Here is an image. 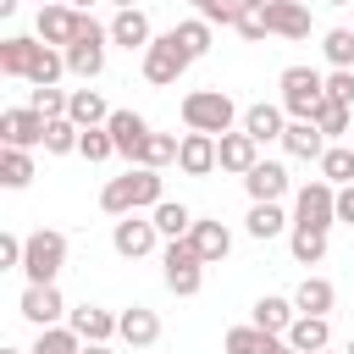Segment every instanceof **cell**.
Wrapping results in <instances>:
<instances>
[{"instance_id": "cell-16", "label": "cell", "mask_w": 354, "mask_h": 354, "mask_svg": "<svg viewBox=\"0 0 354 354\" xmlns=\"http://www.w3.org/2000/svg\"><path fill=\"white\" fill-rule=\"evenodd\" d=\"M177 166L188 171V177H210L221 160H216V133H183V144H177Z\"/></svg>"}, {"instance_id": "cell-34", "label": "cell", "mask_w": 354, "mask_h": 354, "mask_svg": "<svg viewBox=\"0 0 354 354\" xmlns=\"http://www.w3.org/2000/svg\"><path fill=\"white\" fill-rule=\"evenodd\" d=\"M77 144H83V127H77L72 116H50V127H44V155H77Z\"/></svg>"}, {"instance_id": "cell-28", "label": "cell", "mask_w": 354, "mask_h": 354, "mask_svg": "<svg viewBox=\"0 0 354 354\" xmlns=\"http://www.w3.org/2000/svg\"><path fill=\"white\" fill-rule=\"evenodd\" d=\"M293 315H299V304H293V299H277V293L254 299V326H260V332H277V337H282V332L293 326Z\"/></svg>"}, {"instance_id": "cell-13", "label": "cell", "mask_w": 354, "mask_h": 354, "mask_svg": "<svg viewBox=\"0 0 354 354\" xmlns=\"http://www.w3.org/2000/svg\"><path fill=\"white\" fill-rule=\"evenodd\" d=\"M105 127H111V138H116V155H122L127 166H138V160H144V144H149V133H155V127H149L138 111H111V122H105Z\"/></svg>"}, {"instance_id": "cell-58", "label": "cell", "mask_w": 354, "mask_h": 354, "mask_svg": "<svg viewBox=\"0 0 354 354\" xmlns=\"http://www.w3.org/2000/svg\"><path fill=\"white\" fill-rule=\"evenodd\" d=\"M321 354H332V348H321Z\"/></svg>"}, {"instance_id": "cell-8", "label": "cell", "mask_w": 354, "mask_h": 354, "mask_svg": "<svg viewBox=\"0 0 354 354\" xmlns=\"http://www.w3.org/2000/svg\"><path fill=\"white\" fill-rule=\"evenodd\" d=\"M337 221V188L326 183V177H310L299 194H293V227H315V232H326Z\"/></svg>"}, {"instance_id": "cell-23", "label": "cell", "mask_w": 354, "mask_h": 354, "mask_svg": "<svg viewBox=\"0 0 354 354\" xmlns=\"http://www.w3.org/2000/svg\"><path fill=\"white\" fill-rule=\"evenodd\" d=\"M243 133H249L254 144H271V138H282V133H288V111L260 100V105H249V111H243Z\"/></svg>"}, {"instance_id": "cell-38", "label": "cell", "mask_w": 354, "mask_h": 354, "mask_svg": "<svg viewBox=\"0 0 354 354\" xmlns=\"http://www.w3.org/2000/svg\"><path fill=\"white\" fill-rule=\"evenodd\" d=\"M310 122H315V127H321V133H326V138H332V144H337V138H343V133H348V122H354V116H348V105H337V100H321V105H315V116H310Z\"/></svg>"}, {"instance_id": "cell-42", "label": "cell", "mask_w": 354, "mask_h": 354, "mask_svg": "<svg viewBox=\"0 0 354 354\" xmlns=\"http://www.w3.org/2000/svg\"><path fill=\"white\" fill-rule=\"evenodd\" d=\"M177 144H183V138H171V133H149V144H144V160H138V166H155V171H160V166H171V160H177Z\"/></svg>"}, {"instance_id": "cell-6", "label": "cell", "mask_w": 354, "mask_h": 354, "mask_svg": "<svg viewBox=\"0 0 354 354\" xmlns=\"http://www.w3.org/2000/svg\"><path fill=\"white\" fill-rule=\"evenodd\" d=\"M160 277H166V288L177 293V299H194L199 293V282H205V260H199V249H194V238H171L166 243V254H160Z\"/></svg>"}, {"instance_id": "cell-12", "label": "cell", "mask_w": 354, "mask_h": 354, "mask_svg": "<svg viewBox=\"0 0 354 354\" xmlns=\"http://www.w3.org/2000/svg\"><path fill=\"white\" fill-rule=\"evenodd\" d=\"M17 310H22L33 326H61V315H72L55 282H28V288H22V299H17Z\"/></svg>"}, {"instance_id": "cell-52", "label": "cell", "mask_w": 354, "mask_h": 354, "mask_svg": "<svg viewBox=\"0 0 354 354\" xmlns=\"http://www.w3.org/2000/svg\"><path fill=\"white\" fill-rule=\"evenodd\" d=\"M66 6H77V11H88V6H94V0H66Z\"/></svg>"}, {"instance_id": "cell-40", "label": "cell", "mask_w": 354, "mask_h": 354, "mask_svg": "<svg viewBox=\"0 0 354 354\" xmlns=\"http://www.w3.org/2000/svg\"><path fill=\"white\" fill-rule=\"evenodd\" d=\"M249 44H260L266 33H271V22H266V0H243V11H238V22H232Z\"/></svg>"}, {"instance_id": "cell-4", "label": "cell", "mask_w": 354, "mask_h": 354, "mask_svg": "<svg viewBox=\"0 0 354 354\" xmlns=\"http://www.w3.org/2000/svg\"><path fill=\"white\" fill-rule=\"evenodd\" d=\"M61 266H66V232H55V227L28 232V249H22V277H28V282H55V277H61Z\"/></svg>"}, {"instance_id": "cell-51", "label": "cell", "mask_w": 354, "mask_h": 354, "mask_svg": "<svg viewBox=\"0 0 354 354\" xmlns=\"http://www.w3.org/2000/svg\"><path fill=\"white\" fill-rule=\"evenodd\" d=\"M111 6H116V11H127V6H138V0H111Z\"/></svg>"}, {"instance_id": "cell-33", "label": "cell", "mask_w": 354, "mask_h": 354, "mask_svg": "<svg viewBox=\"0 0 354 354\" xmlns=\"http://www.w3.org/2000/svg\"><path fill=\"white\" fill-rule=\"evenodd\" d=\"M61 72H66V50H55V44H39L28 83H33V88H55V83H61Z\"/></svg>"}, {"instance_id": "cell-11", "label": "cell", "mask_w": 354, "mask_h": 354, "mask_svg": "<svg viewBox=\"0 0 354 354\" xmlns=\"http://www.w3.org/2000/svg\"><path fill=\"white\" fill-rule=\"evenodd\" d=\"M44 127H50V116L33 111V105H11V111H0V144L33 149V144H44Z\"/></svg>"}, {"instance_id": "cell-54", "label": "cell", "mask_w": 354, "mask_h": 354, "mask_svg": "<svg viewBox=\"0 0 354 354\" xmlns=\"http://www.w3.org/2000/svg\"><path fill=\"white\" fill-rule=\"evenodd\" d=\"M326 6H354V0H326Z\"/></svg>"}, {"instance_id": "cell-45", "label": "cell", "mask_w": 354, "mask_h": 354, "mask_svg": "<svg viewBox=\"0 0 354 354\" xmlns=\"http://www.w3.org/2000/svg\"><path fill=\"white\" fill-rule=\"evenodd\" d=\"M66 100L72 94H61V88H33V111H44V116H66Z\"/></svg>"}, {"instance_id": "cell-17", "label": "cell", "mask_w": 354, "mask_h": 354, "mask_svg": "<svg viewBox=\"0 0 354 354\" xmlns=\"http://www.w3.org/2000/svg\"><path fill=\"white\" fill-rule=\"evenodd\" d=\"M194 249H199V260L205 266H216V260H227L232 254V232H227V221H216V216H194Z\"/></svg>"}, {"instance_id": "cell-39", "label": "cell", "mask_w": 354, "mask_h": 354, "mask_svg": "<svg viewBox=\"0 0 354 354\" xmlns=\"http://www.w3.org/2000/svg\"><path fill=\"white\" fill-rule=\"evenodd\" d=\"M77 155H83L88 166L111 160V155H116V138H111V127H83V144H77Z\"/></svg>"}, {"instance_id": "cell-49", "label": "cell", "mask_w": 354, "mask_h": 354, "mask_svg": "<svg viewBox=\"0 0 354 354\" xmlns=\"http://www.w3.org/2000/svg\"><path fill=\"white\" fill-rule=\"evenodd\" d=\"M83 354H116L111 343H83Z\"/></svg>"}, {"instance_id": "cell-31", "label": "cell", "mask_w": 354, "mask_h": 354, "mask_svg": "<svg viewBox=\"0 0 354 354\" xmlns=\"http://www.w3.org/2000/svg\"><path fill=\"white\" fill-rule=\"evenodd\" d=\"M149 216H155L160 238H188V232H194V210H188L183 199H160V205H155Z\"/></svg>"}, {"instance_id": "cell-50", "label": "cell", "mask_w": 354, "mask_h": 354, "mask_svg": "<svg viewBox=\"0 0 354 354\" xmlns=\"http://www.w3.org/2000/svg\"><path fill=\"white\" fill-rule=\"evenodd\" d=\"M17 6H22V0H0V17H11V11H17Z\"/></svg>"}, {"instance_id": "cell-27", "label": "cell", "mask_w": 354, "mask_h": 354, "mask_svg": "<svg viewBox=\"0 0 354 354\" xmlns=\"http://www.w3.org/2000/svg\"><path fill=\"white\" fill-rule=\"evenodd\" d=\"M293 304H299V315H326V310L337 304V288H332L326 277H304V282L293 288Z\"/></svg>"}, {"instance_id": "cell-9", "label": "cell", "mask_w": 354, "mask_h": 354, "mask_svg": "<svg viewBox=\"0 0 354 354\" xmlns=\"http://www.w3.org/2000/svg\"><path fill=\"white\" fill-rule=\"evenodd\" d=\"M155 238H160V227H155V216H116V227H111V249L122 254V260H144L149 249H155Z\"/></svg>"}, {"instance_id": "cell-14", "label": "cell", "mask_w": 354, "mask_h": 354, "mask_svg": "<svg viewBox=\"0 0 354 354\" xmlns=\"http://www.w3.org/2000/svg\"><path fill=\"white\" fill-rule=\"evenodd\" d=\"M116 337L133 343V348H155V343H160V315L144 310V304H127V310L116 315Z\"/></svg>"}, {"instance_id": "cell-56", "label": "cell", "mask_w": 354, "mask_h": 354, "mask_svg": "<svg viewBox=\"0 0 354 354\" xmlns=\"http://www.w3.org/2000/svg\"><path fill=\"white\" fill-rule=\"evenodd\" d=\"M343 354H354V337H348V348H343Z\"/></svg>"}, {"instance_id": "cell-3", "label": "cell", "mask_w": 354, "mask_h": 354, "mask_svg": "<svg viewBox=\"0 0 354 354\" xmlns=\"http://www.w3.org/2000/svg\"><path fill=\"white\" fill-rule=\"evenodd\" d=\"M105 39H111V28H100V22L83 11L77 39L66 44V72H72V77H83V83H94V77L105 72Z\"/></svg>"}, {"instance_id": "cell-35", "label": "cell", "mask_w": 354, "mask_h": 354, "mask_svg": "<svg viewBox=\"0 0 354 354\" xmlns=\"http://www.w3.org/2000/svg\"><path fill=\"white\" fill-rule=\"evenodd\" d=\"M28 354H83V337L72 326H39V337H33Z\"/></svg>"}, {"instance_id": "cell-10", "label": "cell", "mask_w": 354, "mask_h": 354, "mask_svg": "<svg viewBox=\"0 0 354 354\" xmlns=\"http://www.w3.org/2000/svg\"><path fill=\"white\" fill-rule=\"evenodd\" d=\"M77 22H83V11H77V6H66V0L39 6V17H33V39H44V44H55V50H66V44L77 39Z\"/></svg>"}, {"instance_id": "cell-55", "label": "cell", "mask_w": 354, "mask_h": 354, "mask_svg": "<svg viewBox=\"0 0 354 354\" xmlns=\"http://www.w3.org/2000/svg\"><path fill=\"white\" fill-rule=\"evenodd\" d=\"M0 354H28V348H0Z\"/></svg>"}, {"instance_id": "cell-24", "label": "cell", "mask_w": 354, "mask_h": 354, "mask_svg": "<svg viewBox=\"0 0 354 354\" xmlns=\"http://www.w3.org/2000/svg\"><path fill=\"white\" fill-rule=\"evenodd\" d=\"M216 160H221V171H238V177H243V171L260 160V144H254L249 133H221V138H216Z\"/></svg>"}, {"instance_id": "cell-48", "label": "cell", "mask_w": 354, "mask_h": 354, "mask_svg": "<svg viewBox=\"0 0 354 354\" xmlns=\"http://www.w3.org/2000/svg\"><path fill=\"white\" fill-rule=\"evenodd\" d=\"M260 354H299V348H293L288 337H277V332H266V348H260Z\"/></svg>"}, {"instance_id": "cell-47", "label": "cell", "mask_w": 354, "mask_h": 354, "mask_svg": "<svg viewBox=\"0 0 354 354\" xmlns=\"http://www.w3.org/2000/svg\"><path fill=\"white\" fill-rule=\"evenodd\" d=\"M337 221H348V227H354V183H348V188H337Z\"/></svg>"}, {"instance_id": "cell-2", "label": "cell", "mask_w": 354, "mask_h": 354, "mask_svg": "<svg viewBox=\"0 0 354 354\" xmlns=\"http://www.w3.org/2000/svg\"><path fill=\"white\" fill-rule=\"evenodd\" d=\"M232 122H238V105H232V94L227 88H194V94H183V127L188 133H232Z\"/></svg>"}, {"instance_id": "cell-41", "label": "cell", "mask_w": 354, "mask_h": 354, "mask_svg": "<svg viewBox=\"0 0 354 354\" xmlns=\"http://www.w3.org/2000/svg\"><path fill=\"white\" fill-rule=\"evenodd\" d=\"M321 50H326L332 66H354V28H332V33H321Z\"/></svg>"}, {"instance_id": "cell-22", "label": "cell", "mask_w": 354, "mask_h": 354, "mask_svg": "<svg viewBox=\"0 0 354 354\" xmlns=\"http://www.w3.org/2000/svg\"><path fill=\"white\" fill-rule=\"evenodd\" d=\"M66 326H72L83 343H111V337H116V315L100 310V304H77V310L66 315Z\"/></svg>"}, {"instance_id": "cell-30", "label": "cell", "mask_w": 354, "mask_h": 354, "mask_svg": "<svg viewBox=\"0 0 354 354\" xmlns=\"http://www.w3.org/2000/svg\"><path fill=\"white\" fill-rule=\"evenodd\" d=\"M33 183V155L17 144H0V188H28Z\"/></svg>"}, {"instance_id": "cell-36", "label": "cell", "mask_w": 354, "mask_h": 354, "mask_svg": "<svg viewBox=\"0 0 354 354\" xmlns=\"http://www.w3.org/2000/svg\"><path fill=\"white\" fill-rule=\"evenodd\" d=\"M288 249H293L299 266H315V260L326 254V232H315V227H293V232H288Z\"/></svg>"}, {"instance_id": "cell-15", "label": "cell", "mask_w": 354, "mask_h": 354, "mask_svg": "<svg viewBox=\"0 0 354 354\" xmlns=\"http://www.w3.org/2000/svg\"><path fill=\"white\" fill-rule=\"evenodd\" d=\"M266 22L277 39H310V6L304 0H266Z\"/></svg>"}, {"instance_id": "cell-57", "label": "cell", "mask_w": 354, "mask_h": 354, "mask_svg": "<svg viewBox=\"0 0 354 354\" xmlns=\"http://www.w3.org/2000/svg\"><path fill=\"white\" fill-rule=\"evenodd\" d=\"M39 6H55V0H39Z\"/></svg>"}, {"instance_id": "cell-20", "label": "cell", "mask_w": 354, "mask_h": 354, "mask_svg": "<svg viewBox=\"0 0 354 354\" xmlns=\"http://www.w3.org/2000/svg\"><path fill=\"white\" fill-rule=\"evenodd\" d=\"M326 144H332V138H326L315 122H299V116H293V122H288V133H282V149H288L293 160H321V155H326Z\"/></svg>"}, {"instance_id": "cell-32", "label": "cell", "mask_w": 354, "mask_h": 354, "mask_svg": "<svg viewBox=\"0 0 354 354\" xmlns=\"http://www.w3.org/2000/svg\"><path fill=\"white\" fill-rule=\"evenodd\" d=\"M315 166H321V177H326L332 188H348V183H354V144H326V155H321Z\"/></svg>"}, {"instance_id": "cell-25", "label": "cell", "mask_w": 354, "mask_h": 354, "mask_svg": "<svg viewBox=\"0 0 354 354\" xmlns=\"http://www.w3.org/2000/svg\"><path fill=\"white\" fill-rule=\"evenodd\" d=\"M299 354H321V348H332V326H326V315H293V326L282 332Z\"/></svg>"}, {"instance_id": "cell-5", "label": "cell", "mask_w": 354, "mask_h": 354, "mask_svg": "<svg viewBox=\"0 0 354 354\" xmlns=\"http://www.w3.org/2000/svg\"><path fill=\"white\" fill-rule=\"evenodd\" d=\"M277 88H282V111L299 116V122H310L315 105L326 100V72H315V66H288Z\"/></svg>"}, {"instance_id": "cell-21", "label": "cell", "mask_w": 354, "mask_h": 354, "mask_svg": "<svg viewBox=\"0 0 354 354\" xmlns=\"http://www.w3.org/2000/svg\"><path fill=\"white\" fill-rule=\"evenodd\" d=\"M243 188H249V199H282L288 194V166L282 160H254L243 171Z\"/></svg>"}, {"instance_id": "cell-26", "label": "cell", "mask_w": 354, "mask_h": 354, "mask_svg": "<svg viewBox=\"0 0 354 354\" xmlns=\"http://www.w3.org/2000/svg\"><path fill=\"white\" fill-rule=\"evenodd\" d=\"M66 116H72L77 127H105V122H111V105H105V94H100V88H72Z\"/></svg>"}, {"instance_id": "cell-46", "label": "cell", "mask_w": 354, "mask_h": 354, "mask_svg": "<svg viewBox=\"0 0 354 354\" xmlns=\"http://www.w3.org/2000/svg\"><path fill=\"white\" fill-rule=\"evenodd\" d=\"M22 249H28V238H17V232H0V271H22Z\"/></svg>"}, {"instance_id": "cell-7", "label": "cell", "mask_w": 354, "mask_h": 354, "mask_svg": "<svg viewBox=\"0 0 354 354\" xmlns=\"http://www.w3.org/2000/svg\"><path fill=\"white\" fill-rule=\"evenodd\" d=\"M188 66H194V55L177 44V33H155V39H149V50H144V83L171 88Z\"/></svg>"}, {"instance_id": "cell-1", "label": "cell", "mask_w": 354, "mask_h": 354, "mask_svg": "<svg viewBox=\"0 0 354 354\" xmlns=\"http://www.w3.org/2000/svg\"><path fill=\"white\" fill-rule=\"evenodd\" d=\"M166 199V183L155 166H127L122 177H111L100 188V210L105 216H133V210H155Z\"/></svg>"}, {"instance_id": "cell-19", "label": "cell", "mask_w": 354, "mask_h": 354, "mask_svg": "<svg viewBox=\"0 0 354 354\" xmlns=\"http://www.w3.org/2000/svg\"><path fill=\"white\" fill-rule=\"evenodd\" d=\"M44 39H28V33H6L0 39V77H28L33 72V55H39Z\"/></svg>"}, {"instance_id": "cell-43", "label": "cell", "mask_w": 354, "mask_h": 354, "mask_svg": "<svg viewBox=\"0 0 354 354\" xmlns=\"http://www.w3.org/2000/svg\"><path fill=\"white\" fill-rule=\"evenodd\" d=\"M221 348H227V354H260V348H266V332H260L254 321H249V326H232Z\"/></svg>"}, {"instance_id": "cell-44", "label": "cell", "mask_w": 354, "mask_h": 354, "mask_svg": "<svg viewBox=\"0 0 354 354\" xmlns=\"http://www.w3.org/2000/svg\"><path fill=\"white\" fill-rule=\"evenodd\" d=\"M326 100L354 105V66H332V72H326Z\"/></svg>"}, {"instance_id": "cell-37", "label": "cell", "mask_w": 354, "mask_h": 354, "mask_svg": "<svg viewBox=\"0 0 354 354\" xmlns=\"http://www.w3.org/2000/svg\"><path fill=\"white\" fill-rule=\"evenodd\" d=\"M171 33H177V44H183L194 61H199V55H210V22H205V17H188V22H177Z\"/></svg>"}, {"instance_id": "cell-18", "label": "cell", "mask_w": 354, "mask_h": 354, "mask_svg": "<svg viewBox=\"0 0 354 354\" xmlns=\"http://www.w3.org/2000/svg\"><path fill=\"white\" fill-rule=\"evenodd\" d=\"M149 39H155V33H149V17H144L138 6H127V11H116V17H111V44H122V50H138V55H144V50H149Z\"/></svg>"}, {"instance_id": "cell-29", "label": "cell", "mask_w": 354, "mask_h": 354, "mask_svg": "<svg viewBox=\"0 0 354 354\" xmlns=\"http://www.w3.org/2000/svg\"><path fill=\"white\" fill-rule=\"evenodd\" d=\"M243 227H249V238H260V243H266V238H277V232H282V227H293V221L282 216V205H277V199H254Z\"/></svg>"}, {"instance_id": "cell-53", "label": "cell", "mask_w": 354, "mask_h": 354, "mask_svg": "<svg viewBox=\"0 0 354 354\" xmlns=\"http://www.w3.org/2000/svg\"><path fill=\"white\" fill-rule=\"evenodd\" d=\"M188 6H194V11H205V6H210V0H188Z\"/></svg>"}]
</instances>
